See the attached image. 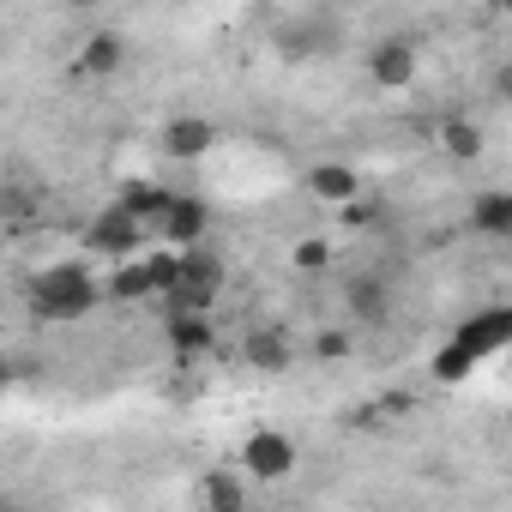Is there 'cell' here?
Masks as SVG:
<instances>
[{
  "label": "cell",
  "mask_w": 512,
  "mask_h": 512,
  "mask_svg": "<svg viewBox=\"0 0 512 512\" xmlns=\"http://www.w3.org/2000/svg\"><path fill=\"white\" fill-rule=\"evenodd\" d=\"M97 296H103V284H97L91 266H79V260H61V266H49V272L31 284L37 320H79V314L97 308Z\"/></svg>",
  "instance_id": "cell-1"
},
{
  "label": "cell",
  "mask_w": 512,
  "mask_h": 512,
  "mask_svg": "<svg viewBox=\"0 0 512 512\" xmlns=\"http://www.w3.org/2000/svg\"><path fill=\"white\" fill-rule=\"evenodd\" d=\"M217 290H223V260H217V253H205V247H181V284L169 290V302L211 314Z\"/></svg>",
  "instance_id": "cell-2"
},
{
  "label": "cell",
  "mask_w": 512,
  "mask_h": 512,
  "mask_svg": "<svg viewBox=\"0 0 512 512\" xmlns=\"http://www.w3.org/2000/svg\"><path fill=\"white\" fill-rule=\"evenodd\" d=\"M476 362H488V356H500V350H512V302H494V308H482V314H470L458 332H452Z\"/></svg>",
  "instance_id": "cell-3"
},
{
  "label": "cell",
  "mask_w": 512,
  "mask_h": 512,
  "mask_svg": "<svg viewBox=\"0 0 512 512\" xmlns=\"http://www.w3.org/2000/svg\"><path fill=\"white\" fill-rule=\"evenodd\" d=\"M241 464H247V476H260V482H284L296 470V440L278 434V428H260V434H247Z\"/></svg>",
  "instance_id": "cell-4"
},
{
  "label": "cell",
  "mask_w": 512,
  "mask_h": 512,
  "mask_svg": "<svg viewBox=\"0 0 512 512\" xmlns=\"http://www.w3.org/2000/svg\"><path fill=\"white\" fill-rule=\"evenodd\" d=\"M91 253H103V260H133L139 253V241H145V223L127 211V205H115V211H103L97 223H91Z\"/></svg>",
  "instance_id": "cell-5"
},
{
  "label": "cell",
  "mask_w": 512,
  "mask_h": 512,
  "mask_svg": "<svg viewBox=\"0 0 512 512\" xmlns=\"http://www.w3.org/2000/svg\"><path fill=\"white\" fill-rule=\"evenodd\" d=\"M344 308H350L356 326H386V320H392V284H386V272H356V278H344Z\"/></svg>",
  "instance_id": "cell-6"
},
{
  "label": "cell",
  "mask_w": 512,
  "mask_h": 512,
  "mask_svg": "<svg viewBox=\"0 0 512 512\" xmlns=\"http://www.w3.org/2000/svg\"><path fill=\"white\" fill-rule=\"evenodd\" d=\"M368 79L386 85V91H404L416 79V43L410 37H380L374 55H368Z\"/></svg>",
  "instance_id": "cell-7"
},
{
  "label": "cell",
  "mask_w": 512,
  "mask_h": 512,
  "mask_svg": "<svg viewBox=\"0 0 512 512\" xmlns=\"http://www.w3.org/2000/svg\"><path fill=\"white\" fill-rule=\"evenodd\" d=\"M241 362L260 368V374H284V368L296 362V344H290L284 326H253V332L241 338Z\"/></svg>",
  "instance_id": "cell-8"
},
{
  "label": "cell",
  "mask_w": 512,
  "mask_h": 512,
  "mask_svg": "<svg viewBox=\"0 0 512 512\" xmlns=\"http://www.w3.org/2000/svg\"><path fill=\"white\" fill-rule=\"evenodd\" d=\"M211 139H217V127H211V121H199V115H181V121H169V127H163V151H169L175 163L205 157V151H211Z\"/></svg>",
  "instance_id": "cell-9"
},
{
  "label": "cell",
  "mask_w": 512,
  "mask_h": 512,
  "mask_svg": "<svg viewBox=\"0 0 512 512\" xmlns=\"http://www.w3.org/2000/svg\"><path fill=\"white\" fill-rule=\"evenodd\" d=\"M308 187H314V199H326V205H350V199L362 193V175H356L350 163H314V169H308Z\"/></svg>",
  "instance_id": "cell-10"
},
{
  "label": "cell",
  "mask_w": 512,
  "mask_h": 512,
  "mask_svg": "<svg viewBox=\"0 0 512 512\" xmlns=\"http://www.w3.org/2000/svg\"><path fill=\"white\" fill-rule=\"evenodd\" d=\"M434 133H440V151H446L452 163H476V157H482V127H476L470 115H446Z\"/></svg>",
  "instance_id": "cell-11"
},
{
  "label": "cell",
  "mask_w": 512,
  "mask_h": 512,
  "mask_svg": "<svg viewBox=\"0 0 512 512\" xmlns=\"http://www.w3.org/2000/svg\"><path fill=\"white\" fill-rule=\"evenodd\" d=\"M121 61H127V43H121L115 31H91V37H85V73H91V79H115Z\"/></svg>",
  "instance_id": "cell-12"
},
{
  "label": "cell",
  "mask_w": 512,
  "mask_h": 512,
  "mask_svg": "<svg viewBox=\"0 0 512 512\" xmlns=\"http://www.w3.org/2000/svg\"><path fill=\"white\" fill-rule=\"evenodd\" d=\"M205 217H211V211H205V199H175V205H169V217H163V235H169L175 247H193V241L205 235Z\"/></svg>",
  "instance_id": "cell-13"
},
{
  "label": "cell",
  "mask_w": 512,
  "mask_h": 512,
  "mask_svg": "<svg viewBox=\"0 0 512 512\" xmlns=\"http://www.w3.org/2000/svg\"><path fill=\"white\" fill-rule=\"evenodd\" d=\"M169 344H175L181 356H205V350H211V320H205L199 308H175V320H169Z\"/></svg>",
  "instance_id": "cell-14"
},
{
  "label": "cell",
  "mask_w": 512,
  "mask_h": 512,
  "mask_svg": "<svg viewBox=\"0 0 512 512\" xmlns=\"http://www.w3.org/2000/svg\"><path fill=\"white\" fill-rule=\"evenodd\" d=\"M121 205L139 217V223H157L163 229V217H169V205H175V193H163V187H151V181H133L127 193H121Z\"/></svg>",
  "instance_id": "cell-15"
},
{
  "label": "cell",
  "mask_w": 512,
  "mask_h": 512,
  "mask_svg": "<svg viewBox=\"0 0 512 512\" xmlns=\"http://www.w3.org/2000/svg\"><path fill=\"white\" fill-rule=\"evenodd\" d=\"M199 500H205L211 512H241V506H247V488H241V476H229V470H211V476L199 482Z\"/></svg>",
  "instance_id": "cell-16"
},
{
  "label": "cell",
  "mask_w": 512,
  "mask_h": 512,
  "mask_svg": "<svg viewBox=\"0 0 512 512\" xmlns=\"http://www.w3.org/2000/svg\"><path fill=\"white\" fill-rule=\"evenodd\" d=\"M470 223H476L482 235H512V193H482V199L470 205Z\"/></svg>",
  "instance_id": "cell-17"
},
{
  "label": "cell",
  "mask_w": 512,
  "mask_h": 512,
  "mask_svg": "<svg viewBox=\"0 0 512 512\" xmlns=\"http://www.w3.org/2000/svg\"><path fill=\"white\" fill-rule=\"evenodd\" d=\"M109 296H121V302H139V296H157V284H151V266L145 260H127L115 278H109Z\"/></svg>",
  "instance_id": "cell-18"
},
{
  "label": "cell",
  "mask_w": 512,
  "mask_h": 512,
  "mask_svg": "<svg viewBox=\"0 0 512 512\" xmlns=\"http://www.w3.org/2000/svg\"><path fill=\"white\" fill-rule=\"evenodd\" d=\"M470 368H482V362H476V356H470V350H464V344H458V338H452V344H440V350H434V374H440V380H446V386H458V380H464V374H470Z\"/></svg>",
  "instance_id": "cell-19"
},
{
  "label": "cell",
  "mask_w": 512,
  "mask_h": 512,
  "mask_svg": "<svg viewBox=\"0 0 512 512\" xmlns=\"http://www.w3.org/2000/svg\"><path fill=\"white\" fill-rule=\"evenodd\" d=\"M326 260H332V253H326V241H302V247H296V272H320Z\"/></svg>",
  "instance_id": "cell-20"
},
{
  "label": "cell",
  "mask_w": 512,
  "mask_h": 512,
  "mask_svg": "<svg viewBox=\"0 0 512 512\" xmlns=\"http://www.w3.org/2000/svg\"><path fill=\"white\" fill-rule=\"evenodd\" d=\"M314 350L332 362V356H344V350H350V338H344V332H320V344H314Z\"/></svg>",
  "instance_id": "cell-21"
},
{
  "label": "cell",
  "mask_w": 512,
  "mask_h": 512,
  "mask_svg": "<svg viewBox=\"0 0 512 512\" xmlns=\"http://www.w3.org/2000/svg\"><path fill=\"white\" fill-rule=\"evenodd\" d=\"M338 211H344V223H350V229H368V223H374V211H368V205H356V199H350V205H338Z\"/></svg>",
  "instance_id": "cell-22"
},
{
  "label": "cell",
  "mask_w": 512,
  "mask_h": 512,
  "mask_svg": "<svg viewBox=\"0 0 512 512\" xmlns=\"http://www.w3.org/2000/svg\"><path fill=\"white\" fill-rule=\"evenodd\" d=\"M494 97H500V103H512V67H500V73H494Z\"/></svg>",
  "instance_id": "cell-23"
},
{
  "label": "cell",
  "mask_w": 512,
  "mask_h": 512,
  "mask_svg": "<svg viewBox=\"0 0 512 512\" xmlns=\"http://www.w3.org/2000/svg\"><path fill=\"white\" fill-rule=\"evenodd\" d=\"M67 7H79V13H97V7H103V0H67Z\"/></svg>",
  "instance_id": "cell-24"
},
{
  "label": "cell",
  "mask_w": 512,
  "mask_h": 512,
  "mask_svg": "<svg viewBox=\"0 0 512 512\" xmlns=\"http://www.w3.org/2000/svg\"><path fill=\"white\" fill-rule=\"evenodd\" d=\"M488 7H494V13H512V0H488Z\"/></svg>",
  "instance_id": "cell-25"
}]
</instances>
